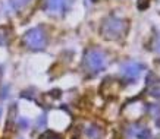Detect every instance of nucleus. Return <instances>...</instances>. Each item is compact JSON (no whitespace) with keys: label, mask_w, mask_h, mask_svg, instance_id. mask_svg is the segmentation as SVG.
<instances>
[{"label":"nucleus","mask_w":160,"mask_h":139,"mask_svg":"<svg viewBox=\"0 0 160 139\" xmlns=\"http://www.w3.org/2000/svg\"><path fill=\"white\" fill-rule=\"evenodd\" d=\"M27 3H28V0H10V5L13 6L16 10L22 9V7H24Z\"/></svg>","instance_id":"39448f33"},{"label":"nucleus","mask_w":160,"mask_h":139,"mask_svg":"<svg viewBox=\"0 0 160 139\" xmlns=\"http://www.w3.org/2000/svg\"><path fill=\"white\" fill-rule=\"evenodd\" d=\"M6 28H0V46L2 44H6L9 41V37H6Z\"/></svg>","instance_id":"423d86ee"},{"label":"nucleus","mask_w":160,"mask_h":139,"mask_svg":"<svg viewBox=\"0 0 160 139\" xmlns=\"http://www.w3.org/2000/svg\"><path fill=\"white\" fill-rule=\"evenodd\" d=\"M24 44L29 50H43L47 44V34L41 26L32 28L24 35Z\"/></svg>","instance_id":"f03ea898"},{"label":"nucleus","mask_w":160,"mask_h":139,"mask_svg":"<svg viewBox=\"0 0 160 139\" xmlns=\"http://www.w3.org/2000/svg\"><path fill=\"white\" fill-rule=\"evenodd\" d=\"M102 32L109 40L121 38L126 32V22L123 19H118V18H109L103 22Z\"/></svg>","instance_id":"f257e3e1"},{"label":"nucleus","mask_w":160,"mask_h":139,"mask_svg":"<svg viewBox=\"0 0 160 139\" xmlns=\"http://www.w3.org/2000/svg\"><path fill=\"white\" fill-rule=\"evenodd\" d=\"M71 0H43V9L50 15L63 13L69 7Z\"/></svg>","instance_id":"20e7f679"},{"label":"nucleus","mask_w":160,"mask_h":139,"mask_svg":"<svg viewBox=\"0 0 160 139\" xmlns=\"http://www.w3.org/2000/svg\"><path fill=\"white\" fill-rule=\"evenodd\" d=\"M85 66L88 67V70L97 72L100 69L106 66V54L98 50H91L88 51L85 56Z\"/></svg>","instance_id":"7ed1b4c3"}]
</instances>
